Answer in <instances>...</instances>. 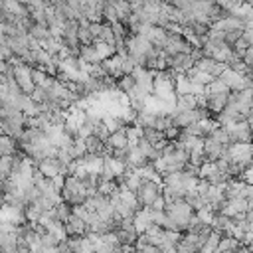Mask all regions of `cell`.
<instances>
[{"label":"cell","mask_w":253,"mask_h":253,"mask_svg":"<svg viewBox=\"0 0 253 253\" xmlns=\"http://www.w3.org/2000/svg\"><path fill=\"white\" fill-rule=\"evenodd\" d=\"M16 140L8 134H0V156H14L16 154Z\"/></svg>","instance_id":"obj_15"},{"label":"cell","mask_w":253,"mask_h":253,"mask_svg":"<svg viewBox=\"0 0 253 253\" xmlns=\"http://www.w3.org/2000/svg\"><path fill=\"white\" fill-rule=\"evenodd\" d=\"M79 59L83 63H87V65H95V63H101L103 61L101 55H99V51H97V47H95V43L93 45H81L79 47Z\"/></svg>","instance_id":"obj_13"},{"label":"cell","mask_w":253,"mask_h":253,"mask_svg":"<svg viewBox=\"0 0 253 253\" xmlns=\"http://www.w3.org/2000/svg\"><path fill=\"white\" fill-rule=\"evenodd\" d=\"M239 249H241V241L237 237H221L215 253H227V251H239Z\"/></svg>","instance_id":"obj_16"},{"label":"cell","mask_w":253,"mask_h":253,"mask_svg":"<svg viewBox=\"0 0 253 253\" xmlns=\"http://www.w3.org/2000/svg\"><path fill=\"white\" fill-rule=\"evenodd\" d=\"M223 128H225L231 144H251V140H253V130L247 121H237Z\"/></svg>","instance_id":"obj_4"},{"label":"cell","mask_w":253,"mask_h":253,"mask_svg":"<svg viewBox=\"0 0 253 253\" xmlns=\"http://www.w3.org/2000/svg\"><path fill=\"white\" fill-rule=\"evenodd\" d=\"M134 87H136V83H134V77H132V75H121V77L117 79V89H119L121 93H125V95H128Z\"/></svg>","instance_id":"obj_18"},{"label":"cell","mask_w":253,"mask_h":253,"mask_svg":"<svg viewBox=\"0 0 253 253\" xmlns=\"http://www.w3.org/2000/svg\"><path fill=\"white\" fill-rule=\"evenodd\" d=\"M65 229H67V235H71V237H85L87 233H89V227H87V223L81 219V217H77V215H69V219L65 221Z\"/></svg>","instance_id":"obj_10"},{"label":"cell","mask_w":253,"mask_h":253,"mask_svg":"<svg viewBox=\"0 0 253 253\" xmlns=\"http://www.w3.org/2000/svg\"><path fill=\"white\" fill-rule=\"evenodd\" d=\"M138 206L142 208H152V204L162 196V182H152V180H142L140 188L134 192Z\"/></svg>","instance_id":"obj_3"},{"label":"cell","mask_w":253,"mask_h":253,"mask_svg":"<svg viewBox=\"0 0 253 253\" xmlns=\"http://www.w3.org/2000/svg\"><path fill=\"white\" fill-rule=\"evenodd\" d=\"M217 79L223 81V85H225L231 93H235V91H243V89L251 87L247 75L241 73V71H235V69H231V67H225V71H223Z\"/></svg>","instance_id":"obj_5"},{"label":"cell","mask_w":253,"mask_h":253,"mask_svg":"<svg viewBox=\"0 0 253 253\" xmlns=\"http://www.w3.org/2000/svg\"><path fill=\"white\" fill-rule=\"evenodd\" d=\"M12 57H14L12 49H10L8 45H2V43H0V59H2V61H10Z\"/></svg>","instance_id":"obj_20"},{"label":"cell","mask_w":253,"mask_h":253,"mask_svg":"<svg viewBox=\"0 0 253 253\" xmlns=\"http://www.w3.org/2000/svg\"><path fill=\"white\" fill-rule=\"evenodd\" d=\"M227 148H229V146H223V144L215 142V140L210 138V136L204 138V156H206L208 162H217V160H221V158L225 156Z\"/></svg>","instance_id":"obj_7"},{"label":"cell","mask_w":253,"mask_h":253,"mask_svg":"<svg viewBox=\"0 0 253 253\" xmlns=\"http://www.w3.org/2000/svg\"><path fill=\"white\" fill-rule=\"evenodd\" d=\"M132 225H134V229H136V233H138V235L146 233V229L152 225L150 208H140V210L134 213V217H132Z\"/></svg>","instance_id":"obj_9"},{"label":"cell","mask_w":253,"mask_h":253,"mask_svg":"<svg viewBox=\"0 0 253 253\" xmlns=\"http://www.w3.org/2000/svg\"><path fill=\"white\" fill-rule=\"evenodd\" d=\"M28 36H30L34 42H38L40 45L53 38V36H51V32H49V28H47V26H43V24H32V28H30Z\"/></svg>","instance_id":"obj_12"},{"label":"cell","mask_w":253,"mask_h":253,"mask_svg":"<svg viewBox=\"0 0 253 253\" xmlns=\"http://www.w3.org/2000/svg\"><path fill=\"white\" fill-rule=\"evenodd\" d=\"M166 213L170 215V219L178 225V231H188L190 229V223L196 215V211L192 210L190 204H186V200H178V202H172L166 206Z\"/></svg>","instance_id":"obj_2"},{"label":"cell","mask_w":253,"mask_h":253,"mask_svg":"<svg viewBox=\"0 0 253 253\" xmlns=\"http://www.w3.org/2000/svg\"><path fill=\"white\" fill-rule=\"evenodd\" d=\"M103 8H105V2H83V16L89 24H97V22H103Z\"/></svg>","instance_id":"obj_8"},{"label":"cell","mask_w":253,"mask_h":253,"mask_svg":"<svg viewBox=\"0 0 253 253\" xmlns=\"http://www.w3.org/2000/svg\"><path fill=\"white\" fill-rule=\"evenodd\" d=\"M219 241H221V235H219L217 231H211V233L208 235L206 243L202 245L200 253H215V251H217V245H219Z\"/></svg>","instance_id":"obj_17"},{"label":"cell","mask_w":253,"mask_h":253,"mask_svg":"<svg viewBox=\"0 0 253 253\" xmlns=\"http://www.w3.org/2000/svg\"><path fill=\"white\" fill-rule=\"evenodd\" d=\"M241 61H243V65H245L247 69H251V67H253V47H249V49L241 55Z\"/></svg>","instance_id":"obj_19"},{"label":"cell","mask_w":253,"mask_h":253,"mask_svg":"<svg viewBox=\"0 0 253 253\" xmlns=\"http://www.w3.org/2000/svg\"><path fill=\"white\" fill-rule=\"evenodd\" d=\"M111 150H125V148H128V138H126V126L125 128H121V130H117V132H113V134H109V138H107V142H105Z\"/></svg>","instance_id":"obj_11"},{"label":"cell","mask_w":253,"mask_h":253,"mask_svg":"<svg viewBox=\"0 0 253 253\" xmlns=\"http://www.w3.org/2000/svg\"><path fill=\"white\" fill-rule=\"evenodd\" d=\"M174 93L176 97L192 95V81L188 79V75H174Z\"/></svg>","instance_id":"obj_14"},{"label":"cell","mask_w":253,"mask_h":253,"mask_svg":"<svg viewBox=\"0 0 253 253\" xmlns=\"http://www.w3.org/2000/svg\"><path fill=\"white\" fill-rule=\"evenodd\" d=\"M125 47H126V53L134 59V63L138 67H146L148 61L158 53V49L144 36H128L125 42Z\"/></svg>","instance_id":"obj_1"},{"label":"cell","mask_w":253,"mask_h":253,"mask_svg":"<svg viewBox=\"0 0 253 253\" xmlns=\"http://www.w3.org/2000/svg\"><path fill=\"white\" fill-rule=\"evenodd\" d=\"M14 79H16V83L20 85V89L26 95H32V91L36 89L34 79H32V67L26 65V63H20V65L14 67Z\"/></svg>","instance_id":"obj_6"}]
</instances>
